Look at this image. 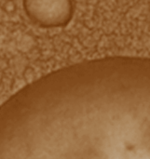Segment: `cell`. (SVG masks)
<instances>
[{
  "label": "cell",
  "instance_id": "cell-1",
  "mask_svg": "<svg viewBox=\"0 0 150 159\" xmlns=\"http://www.w3.org/2000/svg\"><path fill=\"white\" fill-rule=\"evenodd\" d=\"M24 10L34 23L46 28L63 26L73 15L72 4L68 1H27Z\"/></svg>",
  "mask_w": 150,
  "mask_h": 159
}]
</instances>
